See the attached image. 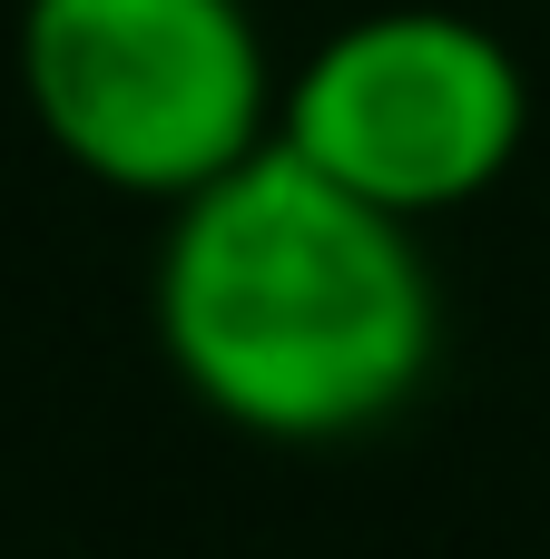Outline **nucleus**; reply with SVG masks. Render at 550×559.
Here are the masks:
<instances>
[{"label": "nucleus", "instance_id": "nucleus-3", "mask_svg": "<svg viewBox=\"0 0 550 559\" xmlns=\"http://www.w3.org/2000/svg\"><path fill=\"white\" fill-rule=\"evenodd\" d=\"M522 59L463 10H364L276 98V138L394 216H443L522 157Z\"/></svg>", "mask_w": 550, "mask_h": 559}, {"label": "nucleus", "instance_id": "nucleus-2", "mask_svg": "<svg viewBox=\"0 0 550 559\" xmlns=\"http://www.w3.org/2000/svg\"><path fill=\"white\" fill-rule=\"evenodd\" d=\"M39 138L118 197H197L276 138V69L246 0H20Z\"/></svg>", "mask_w": 550, "mask_h": 559}, {"label": "nucleus", "instance_id": "nucleus-1", "mask_svg": "<svg viewBox=\"0 0 550 559\" xmlns=\"http://www.w3.org/2000/svg\"><path fill=\"white\" fill-rule=\"evenodd\" d=\"M157 344L177 383L256 442L364 432L433 373V275L413 216L266 138L177 197L157 246Z\"/></svg>", "mask_w": 550, "mask_h": 559}]
</instances>
